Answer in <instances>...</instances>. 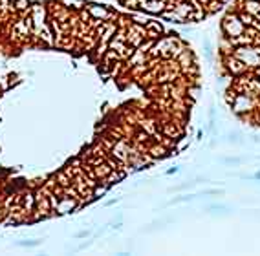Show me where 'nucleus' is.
<instances>
[{
    "label": "nucleus",
    "mask_w": 260,
    "mask_h": 256,
    "mask_svg": "<svg viewBox=\"0 0 260 256\" xmlns=\"http://www.w3.org/2000/svg\"><path fill=\"white\" fill-rule=\"evenodd\" d=\"M88 13L90 17H93V19H99V20H105L110 17V11L107 10V8H103V6H97V4H90L88 6Z\"/></svg>",
    "instance_id": "5"
},
{
    "label": "nucleus",
    "mask_w": 260,
    "mask_h": 256,
    "mask_svg": "<svg viewBox=\"0 0 260 256\" xmlns=\"http://www.w3.org/2000/svg\"><path fill=\"white\" fill-rule=\"evenodd\" d=\"M139 2H141V4H145V2H147V0H139Z\"/></svg>",
    "instance_id": "19"
},
{
    "label": "nucleus",
    "mask_w": 260,
    "mask_h": 256,
    "mask_svg": "<svg viewBox=\"0 0 260 256\" xmlns=\"http://www.w3.org/2000/svg\"><path fill=\"white\" fill-rule=\"evenodd\" d=\"M235 57L240 59L245 66H260V48L256 46H238Z\"/></svg>",
    "instance_id": "1"
},
{
    "label": "nucleus",
    "mask_w": 260,
    "mask_h": 256,
    "mask_svg": "<svg viewBox=\"0 0 260 256\" xmlns=\"http://www.w3.org/2000/svg\"><path fill=\"white\" fill-rule=\"evenodd\" d=\"M255 177H256V179H260V172H258V174H256V176H255Z\"/></svg>",
    "instance_id": "18"
},
{
    "label": "nucleus",
    "mask_w": 260,
    "mask_h": 256,
    "mask_svg": "<svg viewBox=\"0 0 260 256\" xmlns=\"http://www.w3.org/2000/svg\"><path fill=\"white\" fill-rule=\"evenodd\" d=\"M121 177H123V174H116V172H112V174H110V176L107 177V181H108V183H118L119 179H121Z\"/></svg>",
    "instance_id": "11"
},
{
    "label": "nucleus",
    "mask_w": 260,
    "mask_h": 256,
    "mask_svg": "<svg viewBox=\"0 0 260 256\" xmlns=\"http://www.w3.org/2000/svg\"><path fill=\"white\" fill-rule=\"evenodd\" d=\"M222 30H224V33H226L229 39H233V37H238V35L244 33V22H242L238 15L229 13V15L224 19V22H222Z\"/></svg>",
    "instance_id": "2"
},
{
    "label": "nucleus",
    "mask_w": 260,
    "mask_h": 256,
    "mask_svg": "<svg viewBox=\"0 0 260 256\" xmlns=\"http://www.w3.org/2000/svg\"><path fill=\"white\" fill-rule=\"evenodd\" d=\"M258 77H260V70H258Z\"/></svg>",
    "instance_id": "20"
},
{
    "label": "nucleus",
    "mask_w": 260,
    "mask_h": 256,
    "mask_svg": "<svg viewBox=\"0 0 260 256\" xmlns=\"http://www.w3.org/2000/svg\"><path fill=\"white\" fill-rule=\"evenodd\" d=\"M141 6H143V10L148 11V13H163L167 2H165V0H147V2Z\"/></svg>",
    "instance_id": "3"
},
{
    "label": "nucleus",
    "mask_w": 260,
    "mask_h": 256,
    "mask_svg": "<svg viewBox=\"0 0 260 256\" xmlns=\"http://www.w3.org/2000/svg\"><path fill=\"white\" fill-rule=\"evenodd\" d=\"M64 4H75L74 8H77V10H81V8H83V0H63Z\"/></svg>",
    "instance_id": "12"
},
{
    "label": "nucleus",
    "mask_w": 260,
    "mask_h": 256,
    "mask_svg": "<svg viewBox=\"0 0 260 256\" xmlns=\"http://www.w3.org/2000/svg\"><path fill=\"white\" fill-rule=\"evenodd\" d=\"M75 207H77V205H75V198H66L61 205H57V212H59V214H66V212L74 211Z\"/></svg>",
    "instance_id": "7"
},
{
    "label": "nucleus",
    "mask_w": 260,
    "mask_h": 256,
    "mask_svg": "<svg viewBox=\"0 0 260 256\" xmlns=\"http://www.w3.org/2000/svg\"><path fill=\"white\" fill-rule=\"evenodd\" d=\"M227 66H229L231 72H233V74H236V75L244 74L245 70H247V66H245V64L242 62L240 59H236V57H233V59H227Z\"/></svg>",
    "instance_id": "6"
},
{
    "label": "nucleus",
    "mask_w": 260,
    "mask_h": 256,
    "mask_svg": "<svg viewBox=\"0 0 260 256\" xmlns=\"http://www.w3.org/2000/svg\"><path fill=\"white\" fill-rule=\"evenodd\" d=\"M40 243V240H33V241H20L19 245H22V247H35V245H39Z\"/></svg>",
    "instance_id": "13"
},
{
    "label": "nucleus",
    "mask_w": 260,
    "mask_h": 256,
    "mask_svg": "<svg viewBox=\"0 0 260 256\" xmlns=\"http://www.w3.org/2000/svg\"><path fill=\"white\" fill-rule=\"evenodd\" d=\"M24 211L26 212L35 211V196L31 192H26L24 194Z\"/></svg>",
    "instance_id": "9"
},
{
    "label": "nucleus",
    "mask_w": 260,
    "mask_h": 256,
    "mask_svg": "<svg viewBox=\"0 0 260 256\" xmlns=\"http://www.w3.org/2000/svg\"><path fill=\"white\" fill-rule=\"evenodd\" d=\"M84 236H88V232H79V234H77V238H84Z\"/></svg>",
    "instance_id": "17"
},
{
    "label": "nucleus",
    "mask_w": 260,
    "mask_h": 256,
    "mask_svg": "<svg viewBox=\"0 0 260 256\" xmlns=\"http://www.w3.org/2000/svg\"><path fill=\"white\" fill-rule=\"evenodd\" d=\"M192 10H194V6H191L189 2H178V4L174 6V11H176L182 19H185V22L187 20H191Z\"/></svg>",
    "instance_id": "4"
},
{
    "label": "nucleus",
    "mask_w": 260,
    "mask_h": 256,
    "mask_svg": "<svg viewBox=\"0 0 260 256\" xmlns=\"http://www.w3.org/2000/svg\"><path fill=\"white\" fill-rule=\"evenodd\" d=\"M139 141V143H143V141H148V134L147 132H139L138 138H136Z\"/></svg>",
    "instance_id": "14"
},
{
    "label": "nucleus",
    "mask_w": 260,
    "mask_h": 256,
    "mask_svg": "<svg viewBox=\"0 0 260 256\" xmlns=\"http://www.w3.org/2000/svg\"><path fill=\"white\" fill-rule=\"evenodd\" d=\"M11 4L15 6V10H19V11L28 10V0H13Z\"/></svg>",
    "instance_id": "10"
},
{
    "label": "nucleus",
    "mask_w": 260,
    "mask_h": 256,
    "mask_svg": "<svg viewBox=\"0 0 260 256\" xmlns=\"http://www.w3.org/2000/svg\"><path fill=\"white\" fill-rule=\"evenodd\" d=\"M245 11L251 13L253 17H256V19H260V2L258 0H247L245 2Z\"/></svg>",
    "instance_id": "8"
},
{
    "label": "nucleus",
    "mask_w": 260,
    "mask_h": 256,
    "mask_svg": "<svg viewBox=\"0 0 260 256\" xmlns=\"http://www.w3.org/2000/svg\"><path fill=\"white\" fill-rule=\"evenodd\" d=\"M258 2H260V0H258Z\"/></svg>",
    "instance_id": "21"
},
{
    "label": "nucleus",
    "mask_w": 260,
    "mask_h": 256,
    "mask_svg": "<svg viewBox=\"0 0 260 256\" xmlns=\"http://www.w3.org/2000/svg\"><path fill=\"white\" fill-rule=\"evenodd\" d=\"M226 161L227 163H242V159L240 158H227Z\"/></svg>",
    "instance_id": "16"
},
{
    "label": "nucleus",
    "mask_w": 260,
    "mask_h": 256,
    "mask_svg": "<svg viewBox=\"0 0 260 256\" xmlns=\"http://www.w3.org/2000/svg\"><path fill=\"white\" fill-rule=\"evenodd\" d=\"M101 194H105V188L103 187H101V188H99V187H93V198H99Z\"/></svg>",
    "instance_id": "15"
}]
</instances>
